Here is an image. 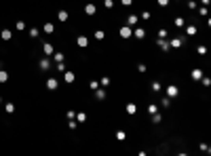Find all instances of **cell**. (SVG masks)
Listing matches in <instances>:
<instances>
[{"label":"cell","mask_w":211,"mask_h":156,"mask_svg":"<svg viewBox=\"0 0 211 156\" xmlns=\"http://www.w3.org/2000/svg\"><path fill=\"white\" fill-rule=\"evenodd\" d=\"M165 93H167V97H177L179 95V89L175 84H167L165 86Z\"/></svg>","instance_id":"obj_1"},{"label":"cell","mask_w":211,"mask_h":156,"mask_svg":"<svg viewBox=\"0 0 211 156\" xmlns=\"http://www.w3.org/2000/svg\"><path fill=\"white\" fill-rule=\"evenodd\" d=\"M57 86H59V80H57V78H53V76L46 78V89H49V91H55Z\"/></svg>","instance_id":"obj_2"},{"label":"cell","mask_w":211,"mask_h":156,"mask_svg":"<svg viewBox=\"0 0 211 156\" xmlns=\"http://www.w3.org/2000/svg\"><path fill=\"white\" fill-rule=\"evenodd\" d=\"M186 40L184 38H179V36H175V38H171V42H169V47H173V49H179L182 44H184Z\"/></svg>","instance_id":"obj_3"},{"label":"cell","mask_w":211,"mask_h":156,"mask_svg":"<svg viewBox=\"0 0 211 156\" xmlns=\"http://www.w3.org/2000/svg\"><path fill=\"white\" fill-rule=\"evenodd\" d=\"M74 78H76V76H74V72H70V70H65V72H63V82L72 84V82H74Z\"/></svg>","instance_id":"obj_4"},{"label":"cell","mask_w":211,"mask_h":156,"mask_svg":"<svg viewBox=\"0 0 211 156\" xmlns=\"http://www.w3.org/2000/svg\"><path fill=\"white\" fill-rule=\"evenodd\" d=\"M42 51H44V55H46V57H51L55 49H53V44H51V42H44V44H42Z\"/></svg>","instance_id":"obj_5"},{"label":"cell","mask_w":211,"mask_h":156,"mask_svg":"<svg viewBox=\"0 0 211 156\" xmlns=\"http://www.w3.org/2000/svg\"><path fill=\"white\" fill-rule=\"evenodd\" d=\"M38 65H40V70H44V72H46V70H51V61H49V57L44 55V59H40Z\"/></svg>","instance_id":"obj_6"},{"label":"cell","mask_w":211,"mask_h":156,"mask_svg":"<svg viewBox=\"0 0 211 156\" xmlns=\"http://www.w3.org/2000/svg\"><path fill=\"white\" fill-rule=\"evenodd\" d=\"M85 13H87V15H95V13H97V7L93 4V2H89V4H85Z\"/></svg>","instance_id":"obj_7"},{"label":"cell","mask_w":211,"mask_h":156,"mask_svg":"<svg viewBox=\"0 0 211 156\" xmlns=\"http://www.w3.org/2000/svg\"><path fill=\"white\" fill-rule=\"evenodd\" d=\"M131 26H125V28H121V38H131Z\"/></svg>","instance_id":"obj_8"},{"label":"cell","mask_w":211,"mask_h":156,"mask_svg":"<svg viewBox=\"0 0 211 156\" xmlns=\"http://www.w3.org/2000/svg\"><path fill=\"white\" fill-rule=\"evenodd\" d=\"M95 99L97 101H104L106 99V91H104V89H99V86L95 89Z\"/></svg>","instance_id":"obj_9"},{"label":"cell","mask_w":211,"mask_h":156,"mask_svg":"<svg viewBox=\"0 0 211 156\" xmlns=\"http://www.w3.org/2000/svg\"><path fill=\"white\" fill-rule=\"evenodd\" d=\"M190 76H192V80H201V78H203V70H201V68H194Z\"/></svg>","instance_id":"obj_10"},{"label":"cell","mask_w":211,"mask_h":156,"mask_svg":"<svg viewBox=\"0 0 211 156\" xmlns=\"http://www.w3.org/2000/svg\"><path fill=\"white\" fill-rule=\"evenodd\" d=\"M156 44H158L162 51H169V42H167L165 38H158V40H156Z\"/></svg>","instance_id":"obj_11"},{"label":"cell","mask_w":211,"mask_h":156,"mask_svg":"<svg viewBox=\"0 0 211 156\" xmlns=\"http://www.w3.org/2000/svg\"><path fill=\"white\" fill-rule=\"evenodd\" d=\"M76 44H78V47H82V49H85L87 44H89V38H87V36H78V38H76Z\"/></svg>","instance_id":"obj_12"},{"label":"cell","mask_w":211,"mask_h":156,"mask_svg":"<svg viewBox=\"0 0 211 156\" xmlns=\"http://www.w3.org/2000/svg\"><path fill=\"white\" fill-rule=\"evenodd\" d=\"M57 19H59V21H63V23H65V21L70 19V13H68V11H59V13H57Z\"/></svg>","instance_id":"obj_13"},{"label":"cell","mask_w":211,"mask_h":156,"mask_svg":"<svg viewBox=\"0 0 211 156\" xmlns=\"http://www.w3.org/2000/svg\"><path fill=\"white\" fill-rule=\"evenodd\" d=\"M42 32H44V34H53V32H55V26H53V23H44V26H42Z\"/></svg>","instance_id":"obj_14"},{"label":"cell","mask_w":211,"mask_h":156,"mask_svg":"<svg viewBox=\"0 0 211 156\" xmlns=\"http://www.w3.org/2000/svg\"><path fill=\"white\" fill-rule=\"evenodd\" d=\"M0 38H2V40H11L13 38V32L11 30H2V32H0Z\"/></svg>","instance_id":"obj_15"},{"label":"cell","mask_w":211,"mask_h":156,"mask_svg":"<svg viewBox=\"0 0 211 156\" xmlns=\"http://www.w3.org/2000/svg\"><path fill=\"white\" fill-rule=\"evenodd\" d=\"M173 23H175V28H184V26H186V19H184V17H175Z\"/></svg>","instance_id":"obj_16"},{"label":"cell","mask_w":211,"mask_h":156,"mask_svg":"<svg viewBox=\"0 0 211 156\" xmlns=\"http://www.w3.org/2000/svg\"><path fill=\"white\" fill-rule=\"evenodd\" d=\"M125 110H127V114H135V112H137V105H135V103H127Z\"/></svg>","instance_id":"obj_17"},{"label":"cell","mask_w":211,"mask_h":156,"mask_svg":"<svg viewBox=\"0 0 211 156\" xmlns=\"http://www.w3.org/2000/svg\"><path fill=\"white\" fill-rule=\"evenodd\" d=\"M51 57H53L57 63H59V61H63V53H59V51H53V55H51Z\"/></svg>","instance_id":"obj_18"},{"label":"cell","mask_w":211,"mask_h":156,"mask_svg":"<svg viewBox=\"0 0 211 156\" xmlns=\"http://www.w3.org/2000/svg\"><path fill=\"white\" fill-rule=\"evenodd\" d=\"M74 118H76V122L80 125V122H85V120H87V114H85V112H78V114H76Z\"/></svg>","instance_id":"obj_19"},{"label":"cell","mask_w":211,"mask_h":156,"mask_svg":"<svg viewBox=\"0 0 211 156\" xmlns=\"http://www.w3.org/2000/svg\"><path fill=\"white\" fill-rule=\"evenodd\" d=\"M7 80H9V72H4V70H0V82L4 84Z\"/></svg>","instance_id":"obj_20"},{"label":"cell","mask_w":211,"mask_h":156,"mask_svg":"<svg viewBox=\"0 0 211 156\" xmlns=\"http://www.w3.org/2000/svg\"><path fill=\"white\" fill-rule=\"evenodd\" d=\"M160 105H162V108H169V105H171V97H162V99H160Z\"/></svg>","instance_id":"obj_21"},{"label":"cell","mask_w":211,"mask_h":156,"mask_svg":"<svg viewBox=\"0 0 211 156\" xmlns=\"http://www.w3.org/2000/svg\"><path fill=\"white\" fill-rule=\"evenodd\" d=\"M4 112H7V114H13V112H15V105H13V103H4Z\"/></svg>","instance_id":"obj_22"},{"label":"cell","mask_w":211,"mask_h":156,"mask_svg":"<svg viewBox=\"0 0 211 156\" xmlns=\"http://www.w3.org/2000/svg\"><path fill=\"white\" fill-rule=\"evenodd\" d=\"M186 34H188V36H194V34H196V26H188V28H186Z\"/></svg>","instance_id":"obj_23"},{"label":"cell","mask_w":211,"mask_h":156,"mask_svg":"<svg viewBox=\"0 0 211 156\" xmlns=\"http://www.w3.org/2000/svg\"><path fill=\"white\" fill-rule=\"evenodd\" d=\"M154 112H158V105L156 103H150L148 105V114H154Z\"/></svg>","instance_id":"obj_24"},{"label":"cell","mask_w":211,"mask_h":156,"mask_svg":"<svg viewBox=\"0 0 211 156\" xmlns=\"http://www.w3.org/2000/svg\"><path fill=\"white\" fill-rule=\"evenodd\" d=\"M137 21H139V17H137V15H131V17H129V26L133 28V26L137 23Z\"/></svg>","instance_id":"obj_25"},{"label":"cell","mask_w":211,"mask_h":156,"mask_svg":"<svg viewBox=\"0 0 211 156\" xmlns=\"http://www.w3.org/2000/svg\"><path fill=\"white\" fill-rule=\"evenodd\" d=\"M160 89H162V86H160V82H158V80H154V82H152V91H154V93H158Z\"/></svg>","instance_id":"obj_26"},{"label":"cell","mask_w":211,"mask_h":156,"mask_svg":"<svg viewBox=\"0 0 211 156\" xmlns=\"http://www.w3.org/2000/svg\"><path fill=\"white\" fill-rule=\"evenodd\" d=\"M38 34H40L38 28H30V36H32V38H38Z\"/></svg>","instance_id":"obj_27"},{"label":"cell","mask_w":211,"mask_h":156,"mask_svg":"<svg viewBox=\"0 0 211 156\" xmlns=\"http://www.w3.org/2000/svg\"><path fill=\"white\" fill-rule=\"evenodd\" d=\"M167 36H169V32H167L165 28H160V30H158V38H167Z\"/></svg>","instance_id":"obj_28"},{"label":"cell","mask_w":211,"mask_h":156,"mask_svg":"<svg viewBox=\"0 0 211 156\" xmlns=\"http://www.w3.org/2000/svg\"><path fill=\"white\" fill-rule=\"evenodd\" d=\"M55 70H57V72H65V61H59Z\"/></svg>","instance_id":"obj_29"},{"label":"cell","mask_w":211,"mask_h":156,"mask_svg":"<svg viewBox=\"0 0 211 156\" xmlns=\"http://www.w3.org/2000/svg\"><path fill=\"white\" fill-rule=\"evenodd\" d=\"M15 28L21 32V30H26V21H17V23H15Z\"/></svg>","instance_id":"obj_30"},{"label":"cell","mask_w":211,"mask_h":156,"mask_svg":"<svg viewBox=\"0 0 211 156\" xmlns=\"http://www.w3.org/2000/svg\"><path fill=\"white\" fill-rule=\"evenodd\" d=\"M95 38H97V40H104V38H106V34H104L101 30H95Z\"/></svg>","instance_id":"obj_31"},{"label":"cell","mask_w":211,"mask_h":156,"mask_svg":"<svg viewBox=\"0 0 211 156\" xmlns=\"http://www.w3.org/2000/svg\"><path fill=\"white\" fill-rule=\"evenodd\" d=\"M146 36V32L142 30V28H139V30H135V38H144Z\"/></svg>","instance_id":"obj_32"},{"label":"cell","mask_w":211,"mask_h":156,"mask_svg":"<svg viewBox=\"0 0 211 156\" xmlns=\"http://www.w3.org/2000/svg\"><path fill=\"white\" fill-rule=\"evenodd\" d=\"M76 127H78V122H76L74 118H72V120H68V129H76Z\"/></svg>","instance_id":"obj_33"},{"label":"cell","mask_w":211,"mask_h":156,"mask_svg":"<svg viewBox=\"0 0 211 156\" xmlns=\"http://www.w3.org/2000/svg\"><path fill=\"white\" fill-rule=\"evenodd\" d=\"M196 51H199V55H205V53H207V47H203V44H201V47H196Z\"/></svg>","instance_id":"obj_34"},{"label":"cell","mask_w":211,"mask_h":156,"mask_svg":"<svg viewBox=\"0 0 211 156\" xmlns=\"http://www.w3.org/2000/svg\"><path fill=\"white\" fill-rule=\"evenodd\" d=\"M116 139L123 141V139H125V131H118V133H116Z\"/></svg>","instance_id":"obj_35"},{"label":"cell","mask_w":211,"mask_h":156,"mask_svg":"<svg viewBox=\"0 0 211 156\" xmlns=\"http://www.w3.org/2000/svg\"><path fill=\"white\" fill-rule=\"evenodd\" d=\"M152 122H160V114H158V112L152 114Z\"/></svg>","instance_id":"obj_36"},{"label":"cell","mask_w":211,"mask_h":156,"mask_svg":"<svg viewBox=\"0 0 211 156\" xmlns=\"http://www.w3.org/2000/svg\"><path fill=\"white\" fill-rule=\"evenodd\" d=\"M158 7H169V0H156Z\"/></svg>","instance_id":"obj_37"},{"label":"cell","mask_w":211,"mask_h":156,"mask_svg":"<svg viewBox=\"0 0 211 156\" xmlns=\"http://www.w3.org/2000/svg\"><path fill=\"white\" fill-rule=\"evenodd\" d=\"M137 70H139V72H142V74H144V72H146L148 68H146V65H144V63H139V65H137Z\"/></svg>","instance_id":"obj_38"},{"label":"cell","mask_w":211,"mask_h":156,"mask_svg":"<svg viewBox=\"0 0 211 156\" xmlns=\"http://www.w3.org/2000/svg\"><path fill=\"white\" fill-rule=\"evenodd\" d=\"M188 9H196V2H194V0H188Z\"/></svg>","instance_id":"obj_39"},{"label":"cell","mask_w":211,"mask_h":156,"mask_svg":"<svg viewBox=\"0 0 211 156\" xmlns=\"http://www.w3.org/2000/svg\"><path fill=\"white\" fill-rule=\"evenodd\" d=\"M104 4H106V9H112V7H114V2H112V0H106Z\"/></svg>","instance_id":"obj_40"},{"label":"cell","mask_w":211,"mask_h":156,"mask_svg":"<svg viewBox=\"0 0 211 156\" xmlns=\"http://www.w3.org/2000/svg\"><path fill=\"white\" fill-rule=\"evenodd\" d=\"M142 19H150V11H144L142 13Z\"/></svg>","instance_id":"obj_41"},{"label":"cell","mask_w":211,"mask_h":156,"mask_svg":"<svg viewBox=\"0 0 211 156\" xmlns=\"http://www.w3.org/2000/svg\"><path fill=\"white\" fill-rule=\"evenodd\" d=\"M121 2H123V4H125V7H129V4H131V2H133V0H121Z\"/></svg>","instance_id":"obj_42"},{"label":"cell","mask_w":211,"mask_h":156,"mask_svg":"<svg viewBox=\"0 0 211 156\" xmlns=\"http://www.w3.org/2000/svg\"><path fill=\"white\" fill-rule=\"evenodd\" d=\"M0 70H2V61H0Z\"/></svg>","instance_id":"obj_43"},{"label":"cell","mask_w":211,"mask_h":156,"mask_svg":"<svg viewBox=\"0 0 211 156\" xmlns=\"http://www.w3.org/2000/svg\"><path fill=\"white\" fill-rule=\"evenodd\" d=\"M0 105H2V97H0Z\"/></svg>","instance_id":"obj_44"}]
</instances>
